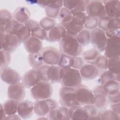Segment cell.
Segmentation results:
<instances>
[{"instance_id":"obj_13","label":"cell","mask_w":120,"mask_h":120,"mask_svg":"<svg viewBox=\"0 0 120 120\" xmlns=\"http://www.w3.org/2000/svg\"><path fill=\"white\" fill-rule=\"evenodd\" d=\"M45 64L48 65H58L61 52L54 47L46 46L43 48L40 52Z\"/></svg>"},{"instance_id":"obj_47","label":"cell","mask_w":120,"mask_h":120,"mask_svg":"<svg viewBox=\"0 0 120 120\" xmlns=\"http://www.w3.org/2000/svg\"><path fill=\"white\" fill-rule=\"evenodd\" d=\"M83 106L88 114L89 120H91L92 117L97 115L98 113V109L93 105H83Z\"/></svg>"},{"instance_id":"obj_5","label":"cell","mask_w":120,"mask_h":120,"mask_svg":"<svg viewBox=\"0 0 120 120\" xmlns=\"http://www.w3.org/2000/svg\"><path fill=\"white\" fill-rule=\"evenodd\" d=\"M53 88L49 82L42 81L30 89V93L35 100L51 98Z\"/></svg>"},{"instance_id":"obj_3","label":"cell","mask_w":120,"mask_h":120,"mask_svg":"<svg viewBox=\"0 0 120 120\" xmlns=\"http://www.w3.org/2000/svg\"><path fill=\"white\" fill-rule=\"evenodd\" d=\"M107 40L104 55L107 58L120 56V33L105 32Z\"/></svg>"},{"instance_id":"obj_18","label":"cell","mask_w":120,"mask_h":120,"mask_svg":"<svg viewBox=\"0 0 120 120\" xmlns=\"http://www.w3.org/2000/svg\"><path fill=\"white\" fill-rule=\"evenodd\" d=\"M0 78L6 83L11 85L20 82L22 78L17 71L8 67L0 70Z\"/></svg>"},{"instance_id":"obj_2","label":"cell","mask_w":120,"mask_h":120,"mask_svg":"<svg viewBox=\"0 0 120 120\" xmlns=\"http://www.w3.org/2000/svg\"><path fill=\"white\" fill-rule=\"evenodd\" d=\"M82 81L78 69L70 68H61L60 83L62 86L76 88L82 84Z\"/></svg>"},{"instance_id":"obj_45","label":"cell","mask_w":120,"mask_h":120,"mask_svg":"<svg viewBox=\"0 0 120 120\" xmlns=\"http://www.w3.org/2000/svg\"><path fill=\"white\" fill-rule=\"evenodd\" d=\"M22 24V23L18 22L13 18L6 28V33L15 35L17 30Z\"/></svg>"},{"instance_id":"obj_16","label":"cell","mask_w":120,"mask_h":120,"mask_svg":"<svg viewBox=\"0 0 120 120\" xmlns=\"http://www.w3.org/2000/svg\"><path fill=\"white\" fill-rule=\"evenodd\" d=\"M83 64L84 60L81 56H70L61 53L58 65L61 68H70L79 70Z\"/></svg>"},{"instance_id":"obj_9","label":"cell","mask_w":120,"mask_h":120,"mask_svg":"<svg viewBox=\"0 0 120 120\" xmlns=\"http://www.w3.org/2000/svg\"><path fill=\"white\" fill-rule=\"evenodd\" d=\"M107 38L105 31L97 28L90 31V43L100 52L105 51Z\"/></svg>"},{"instance_id":"obj_22","label":"cell","mask_w":120,"mask_h":120,"mask_svg":"<svg viewBox=\"0 0 120 120\" xmlns=\"http://www.w3.org/2000/svg\"><path fill=\"white\" fill-rule=\"evenodd\" d=\"M79 71L82 80L85 81L92 80L99 74V70L95 66L90 63L84 64Z\"/></svg>"},{"instance_id":"obj_4","label":"cell","mask_w":120,"mask_h":120,"mask_svg":"<svg viewBox=\"0 0 120 120\" xmlns=\"http://www.w3.org/2000/svg\"><path fill=\"white\" fill-rule=\"evenodd\" d=\"M87 16V15L85 12H77L73 14L71 21L62 25L66 29L67 34L76 37L84 29V24Z\"/></svg>"},{"instance_id":"obj_31","label":"cell","mask_w":120,"mask_h":120,"mask_svg":"<svg viewBox=\"0 0 120 120\" xmlns=\"http://www.w3.org/2000/svg\"><path fill=\"white\" fill-rule=\"evenodd\" d=\"M116 81L120 82V75L114 74L107 70H104L100 75L98 82L101 85H104L111 81Z\"/></svg>"},{"instance_id":"obj_33","label":"cell","mask_w":120,"mask_h":120,"mask_svg":"<svg viewBox=\"0 0 120 120\" xmlns=\"http://www.w3.org/2000/svg\"><path fill=\"white\" fill-rule=\"evenodd\" d=\"M104 89L108 95H112L120 92V82L116 81H111L107 82L104 85Z\"/></svg>"},{"instance_id":"obj_39","label":"cell","mask_w":120,"mask_h":120,"mask_svg":"<svg viewBox=\"0 0 120 120\" xmlns=\"http://www.w3.org/2000/svg\"><path fill=\"white\" fill-rule=\"evenodd\" d=\"M120 56L108 58L107 69L111 72L120 75Z\"/></svg>"},{"instance_id":"obj_44","label":"cell","mask_w":120,"mask_h":120,"mask_svg":"<svg viewBox=\"0 0 120 120\" xmlns=\"http://www.w3.org/2000/svg\"><path fill=\"white\" fill-rule=\"evenodd\" d=\"M98 19L87 16L84 24V28L89 30H92L98 27Z\"/></svg>"},{"instance_id":"obj_41","label":"cell","mask_w":120,"mask_h":120,"mask_svg":"<svg viewBox=\"0 0 120 120\" xmlns=\"http://www.w3.org/2000/svg\"><path fill=\"white\" fill-rule=\"evenodd\" d=\"M90 64L94 65L99 70H107L108 58L104 55L100 54L96 59Z\"/></svg>"},{"instance_id":"obj_17","label":"cell","mask_w":120,"mask_h":120,"mask_svg":"<svg viewBox=\"0 0 120 120\" xmlns=\"http://www.w3.org/2000/svg\"><path fill=\"white\" fill-rule=\"evenodd\" d=\"M94 95V101L93 105L99 110L105 109L108 105L107 94L104 90L102 85H99L95 87L92 90Z\"/></svg>"},{"instance_id":"obj_23","label":"cell","mask_w":120,"mask_h":120,"mask_svg":"<svg viewBox=\"0 0 120 120\" xmlns=\"http://www.w3.org/2000/svg\"><path fill=\"white\" fill-rule=\"evenodd\" d=\"M67 34L65 28L60 24H57L52 29L47 32L46 41L49 42H59Z\"/></svg>"},{"instance_id":"obj_10","label":"cell","mask_w":120,"mask_h":120,"mask_svg":"<svg viewBox=\"0 0 120 120\" xmlns=\"http://www.w3.org/2000/svg\"><path fill=\"white\" fill-rule=\"evenodd\" d=\"M22 81L25 88L30 89L43 81V75L40 69L32 68L28 70L23 75Z\"/></svg>"},{"instance_id":"obj_30","label":"cell","mask_w":120,"mask_h":120,"mask_svg":"<svg viewBox=\"0 0 120 120\" xmlns=\"http://www.w3.org/2000/svg\"><path fill=\"white\" fill-rule=\"evenodd\" d=\"M13 19V14L8 9H1L0 11V33H6V29Z\"/></svg>"},{"instance_id":"obj_15","label":"cell","mask_w":120,"mask_h":120,"mask_svg":"<svg viewBox=\"0 0 120 120\" xmlns=\"http://www.w3.org/2000/svg\"><path fill=\"white\" fill-rule=\"evenodd\" d=\"M98 28L105 32L120 31V18H112L107 15L98 19Z\"/></svg>"},{"instance_id":"obj_52","label":"cell","mask_w":120,"mask_h":120,"mask_svg":"<svg viewBox=\"0 0 120 120\" xmlns=\"http://www.w3.org/2000/svg\"><path fill=\"white\" fill-rule=\"evenodd\" d=\"M20 120L22 118L20 117V116L17 114H15L13 115H7L5 120Z\"/></svg>"},{"instance_id":"obj_19","label":"cell","mask_w":120,"mask_h":120,"mask_svg":"<svg viewBox=\"0 0 120 120\" xmlns=\"http://www.w3.org/2000/svg\"><path fill=\"white\" fill-rule=\"evenodd\" d=\"M25 88L22 82L9 85L8 88V96L9 98L18 101L23 100L25 97Z\"/></svg>"},{"instance_id":"obj_1","label":"cell","mask_w":120,"mask_h":120,"mask_svg":"<svg viewBox=\"0 0 120 120\" xmlns=\"http://www.w3.org/2000/svg\"><path fill=\"white\" fill-rule=\"evenodd\" d=\"M59 50L61 53L73 56H80L83 50L76 37L67 34L59 42Z\"/></svg>"},{"instance_id":"obj_42","label":"cell","mask_w":120,"mask_h":120,"mask_svg":"<svg viewBox=\"0 0 120 120\" xmlns=\"http://www.w3.org/2000/svg\"><path fill=\"white\" fill-rule=\"evenodd\" d=\"M40 27L47 32L52 29L57 24L55 19L45 16L42 18L39 22Z\"/></svg>"},{"instance_id":"obj_53","label":"cell","mask_w":120,"mask_h":120,"mask_svg":"<svg viewBox=\"0 0 120 120\" xmlns=\"http://www.w3.org/2000/svg\"><path fill=\"white\" fill-rule=\"evenodd\" d=\"M0 120H5L7 114L4 111V107H3V105L2 104H0Z\"/></svg>"},{"instance_id":"obj_25","label":"cell","mask_w":120,"mask_h":120,"mask_svg":"<svg viewBox=\"0 0 120 120\" xmlns=\"http://www.w3.org/2000/svg\"><path fill=\"white\" fill-rule=\"evenodd\" d=\"M23 43L25 50L29 54L40 52L43 48L42 41L33 36H31Z\"/></svg>"},{"instance_id":"obj_46","label":"cell","mask_w":120,"mask_h":120,"mask_svg":"<svg viewBox=\"0 0 120 120\" xmlns=\"http://www.w3.org/2000/svg\"><path fill=\"white\" fill-rule=\"evenodd\" d=\"M31 36L41 41L45 40L47 37V31L42 29L40 26L31 31Z\"/></svg>"},{"instance_id":"obj_48","label":"cell","mask_w":120,"mask_h":120,"mask_svg":"<svg viewBox=\"0 0 120 120\" xmlns=\"http://www.w3.org/2000/svg\"><path fill=\"white\" fill-rule=\"evenodd\" d=\"M24 25L26 26L30 31L35 29L36 28L40 27L39 22L32 19H29L24 23Z\"/></svg>"},{"instance_id":"obj_26","label":"cell","mask_w":120,"mask_h":120,"mask_svg":"<svg viewBox=\"0 0 120 120\" xmlns=\"http://www.w3.org/2000/svg\"><path fill=\"white\" fill-rule=\"evenodd\" d=\"M48 119L52 120H69V108L65 106H58L52 110L47 115Z\"/></svg>"},{"instance_id":"obj_6","label":"cell","mask_w":120,"mask_h":120,"mask_svg":"<svg viewBox=\"0 0 120 120\" xmlns=\"http://www.w3.org/2000/svg\"><path fill=\"white\" fill-rule=\"evenodd\" d=\"M59 101L61 105L68 108L80 105L76 96L75 88L62 86L59 90Z\"/></svg>"},{"instance_id":"obj_28","label":"cell","mask_w":120,"mask_h":120,"mask_svg":"<svg viewBox=\"0 0 120 120\" xmlns=\"http://www.w3.org/2000/svg\"><path fill=\"white\" fill-rule=\"evenodd\" d=\"M69 120H89L88 114L83 106L77 105L69 108Z\"/></svg>"},{"instance_id":"obj_43","label":"cell","mask_w":120,"mask_h":120,"mask_svg":"<svg viewBox=\"0 0 120 120\" xmlns=\"http://www.w3.org/2000/svg\"><path fill=\"white\" fill-rule=\"evenodd\" d=\"M0 70L8 67L11 61L10 53L3 50L0 49Z\"/></svg>"},{"instance_id":"obj_36","label":"cell","mask_w":120,"mask_h":120,"mask_svg":"<svg viewBox=\"0 0 120 120\" xmlns=\"http://www.w3.org/2000/svg\"><path fill=\"white\" fill-rule=\"evenodd\" d=\"M75 37L82 47L88 45L90 43V31L85 29L81 31Z\"/></svg>"},{"instance_id":"obj_51","label":"cell","mask_w":120,"mask_h":120,"mask_svg":"<svg viewBox=\"0 0 120 120\" xmlns=\"http://www.w3.org/2000/svg\"><path fill=\"white\" fill-rule=\"evenodd\" d=\"M50 0H44V1H37V4L40 7L44 8L45 9L47 7L50 3Z\"/></svg>"},{"instance_id":"obj_35","label":"cell","mask_w":120,"mask_h":120,"mask_svg":"<svg viewBox=\"0 0 120 120\" xmlns=\"http://www.w3.org/2000/svg\"><path fill=\"white\" fill-rule=\"evenodd\" d=\"M100 54V52L93 47L83 52L82 55L83 60L87 63H90L96 59Z\"/></svg>"},{"instance_id":"obj_38","label":"cell","mask_w":120,"mask_h":120,"mask_svg":"<svg viewBox=\"0 0 120 120\" xmlns=\"http://www.w3.org/2000/svg\"><path fill=\"white\" fill-rule=\"evenodd\" d=\"M73 14L67 8L62 7L59 14L57 19L61 25L68 22L72 18Z\"/></svg>"},{"instance_id":"obj_12","label":"cell","mask_w":120,"mask_h":120,"mask_svg":"<svg viewBox=\"0 0 120 120\" xmlns=\"http://www.w3.org/2000/svg\"><path fill=\"white\" fill-rule=\"evenodd\" d=\"M21 44L18 38L8 33L0 34V49L10 53L15 51Z\"/></svg>"},{"instance_id":"obj_11","label":"cell","mask_w":120,"mask_h":120,"mask_svg":"<svg viewBox=\"0 0 120 120\" xmlns=\"http://www.w3.org/2000/svg\"><path fill=\"white\" fill-rule=\"evenodd\" d=\"M75 90L76 99L80 105H93L94 95L92 90L82 84L75 88Z\"/></svg>"},{"instance_id":"obj_7","label":"cell","mask_w":120,"mask_h":120,"mask_svg":"<svg viewBox=\"0 0 120 120\" xmlns=\"http://www.w3.org/2000/svg\"><path fill=\"white\" fill-rule=\"evenodd\" d=\"M58 106L57 101L52 98L36 100L34 103V112L39 117L45 116Z\"/></svg>"},{"instance_id":"obj_40","label":"cell","mask_w":120,"mask_h":120,"mask_svg":"<svg viewBox=\"0 0 120 120\" xmlns=\"http://www.w3.org/2000/svg\"><path fill=\"white\" fill-rule=\"evenodd\" d=\"M98 114L100 116L101 120H119L120 115L118 114L112 110H102L98 112Z\"/></svg>"},{"instance_id":"obj_50","label":"cell","mask_w":120,"mask_h":120,"mask_svg":"<svg viewBox=\"0 0 120 120\" xmlns=\"http://www.w3.org/2000/svg\"><path fill=\"white\" fill-rule=\"evenodd\" d=\"M110 109L118 114L120 115V103L110 104Z\"/></svg>"},{"instance_id":"obj_29","label":"cell","mask_w":120,"mask_h":120,"mask_svg":"<svg viewBox=\"0 0 120 120\" xmlns=\"http://www.w3.org/2000/svg\"><path fill=\"white\" fill-rule=\"evenodd\" d=\"M30 13L25 7L21 6L17 8L13 14V18L18 22L24 24L30 19Z\"/></svg>"},{"instance_id":"obj_27","label":"cell","mask_w":120,"mask_h":120,"mask_svg":"<svg viewBox=\"0 0 120 120\" xmlns=\"http://www.w3.org/2000/svg\"><path fill=\"white\" fill-rule=\"evenodd\" d=\"M62 7L63 0L50 1L49 5L45 8L46 16L53 19L57 18Z\"/></svg>"},{"instance_id":"obj_20","label":"cell","mask_w":120,"mask_h":120,"mask_svg":"<svg viewBox=\"0 0 120 120\" xmlns=\"http://www.w3.org/2000/svg\"><path fill=\"white\" fill-rule=\"evenodd\" d=\"M89 1L88 0H63V7L68 9L72 14L77 12H85Z\"/></svg>"},{"instance_id":"obj_32","label":"cell","mask_w":120,"mask_h":120,"mask_svg":"<svg viewBox=\"0 0 120 120\" xmlns=\"http://www.w3.org/2000/svg\"><path fill=\"white\" fill-rule=\"evenodd\" d=\"M28 60L29 65L33 68H38L44 65L41 52L29 54Z\"/></svg>"},{"instance_id":"obj_24","label":"cell","mask_w":120,"mask_h":120,"mask_svg":"<svg viewBox=\"0 0 120 120\" xmlns=\"http://www.w3.org/2000/svg\"><path fill=\"white\" fill-rule=\"evenodd\" d=\"M105 8L106 15L112 18H120V2L117 0H102Z\"/></svg>"},{"instance_id":"obj_21","label":"cell","mask_w":120,"mask_h":120,"mask_svg":"<svg viewBox=\"0 0 120 120\" xmlns=\"http://www.w3.org/2000/svg\"><path fill=\"white\" fill-rule=\"evenodd\" d=\"M34 112V103L29 100L19 101L17 106V114L22 119H28Z\"/></svg>"},{"instance_id":"obj_37","label":"cell","mask_w":120,"mask_h":120,"mask_svg":"<svg viewBox=\"0 0 120 120\" xmlns=\"http://www.w3.org/2000/svg\"><path fill=\"white\" fill-rule=\"evenodd\" d=\"M15 36L18 38L21 43H24L31 36V31L24 24H22L17 30Z\"/></svg>"},{"instance_id":"obj_8","label":"cell","mask_w":120,"mask_h":120,"mask_svg":"<svg viewBox=\"0 0 120 120\" xmlns=\"http://www.w3.org/2000/svg\"><path fill=\"white\" fill-rule=\"evenodd\" d=\"M40 69L43 77V81L52 83L60 82L61 68L58 65H48L44 64Z\"/></svg>"},{"instance_id":"obj_49","label":"cell","mask_w":120,"mask_h":120,"mask_svg":"<svg viewBox=\"0 0 120 120\" xmlns=\"http://www.w3.org/2000/svg\"><path fill=\"white\" fill-rule=\"evenodd\" d=\"M120 92L117 93L115 94L112 95L107 96V99L108 102L110 104L117 103L120 102Z\"/></svg>"},{"instance_id":"obj_34","label":"cell","mask_w":120,"mask_h":120,"mask_svg":"<svg viewBox=\"0 0 120 120\" xmlns=\"http://www.w3.org/2000/svg\"><path fill=\"white\" fill-rule=\"evenodd\" d=\"M19 101L9 98L4 103L3 107L7 115L16 114L17 112V106Z\"/></svg>"},{"instance_id":"obj_14","label":"cell","mask_w":120,"mask_h":120,"mask_svg":"<svg viewBox=\"0 0 120 120\" xmlns=\"http://www.w3.org/2000/svg\"><path fill=\"white\" fill-rule=\"evenodd\" d=\"M87 16L99 19L106 15L102 0H89L85 10Z\"/></svg>"}]
</instances>
